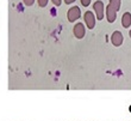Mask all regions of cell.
I'll use <instances>...</instances> for the list:
<instances>
[{
  "label": "cell",
  "mask_w": 131,
  "mask_h": 121,
  "mask_svg": "<svg viewBox=\"0 0 131 121\" xmlns=\"http://www.w3.org/2000/svg\"><path fill=\"white\" fill-rule=\"evenodd\" d=\"M80 17H81V10H80V7H78V6L70 7L68 10V12H67V18H68V21L72 22V23L76 22Z\"/></svg>",
  "instance_id": "1"
},
{
  "label": "cell",
  "mask_w": 131,
  "mask_h": 121,
  "mask_svg": "<svg viewBox=\"0 0 131 121\" xmlns=\"http://www.w3.org/2000/svg\"><path fill=\"white\" fill-rule=\"evenodd\" d=\"M93 8H94V12L97 14V19L98 21H101L104 18V11H105V6H104V3L101 0H98L95 3L93 4Z\"/></svg>",
  "instance_id": "2"
},
{
  "label": "cell",
  "mask_w": 131,
  "mask_h": 121,
  "mask_svg": "<svg viewBox=\"0 0 131 121\" xmlns=\"http://www.w3.org/2000/svg\"><path fill=\"white\" fill-rule=\"evenodd\" d=\"M83 19H85V23L88 29H93L95 27V16L92 11H86L83 14Z\"/></svg>",
  "instance_id": "3"
},
{
  "label": "cell",
  "mask_w": 131,
  "mask_h": 121,
  "mask_svg": "<svg viewBox=\"0 0 131 121\" xmlns=\"http://www.w3.org/2000/svg\"><path fill=\"white\" fill-rule=\"evenodd\" d=\"M73 32H74V36L76 38H82L85 36V32H86V27L82 24V23H76L74 25V29H73Z\"/></svg>",
  "instance_id": "4"
},
{
  "label": "cell",
  "mask_w": 131,
  "mask_h": 121,
  "mask_svg": "<svg viewBox=\"0 0 131 121\" xmlns=\"http://www.w3.org/2000/svg\"><path fill=\"white\" fill-rule=\"evenodd\" d=\"M123 41H124V36H123V34H122L121 31L116 30L113 34H112V36H111V42H112V45L116 46V47L122 46Z\"/></svg>",
  "instance_id": "5"
},
{
  "label": "cell",
  "mask_w": 131,
  "mask_h": 121,
  "mask_svg": "<svg viewBox=\"0 0 131 121\" xmlns=\"http://www.w3.org/2000/svg\"><path fill=\"white\" fill-rule=\"evenodd\" d=\"M106 18L108 21V23H113L116 21V18H117V12L111 6H108V5L106 6Z\"/></svg>",
  "instance_id": "6"
},
{
  "label": "cell",
  "mask_w": 131,
  "mask_h": 121,
  "mask_svg": "<svg viewBox=\"0 0 131 121\" xmlns=\"http://www.w3.org/2000/svg\"><path fill=\"white\" fill-rule=\"evenodd\" d=\"M122 25L123 28L128 29L131 25V13L130 12H124L123 16H122Z\"/></svg>",
  "instance_id": "7"
},
{
  "label": "cell",
  "mask_w": 131,
  "mask_h": 121,
  "mask_svg": "<svg viewBox=\"0 0 131 121\" xmlns=\"http://www.w3.org/2000/svg\"><path fill=\"white\" fill-rule=\"evenodd\" d=\"M121 3H122V0H110L108 6H111L116 12H118L119 8H121Z\"/></svg>",
  "instance_id": "8"
},
{
  "label": "cell",
  "mask_w": 131,
  "mask_h": 121,
  "mask_svg": "<svg viewBox=\"0 0 131 121\" xmlns=\"http://www.w3.org/2000/svg\"><path fill=\"white\" fill-rule=\"evenodd\" d=\"M48 1H49V0H37L38 6H39V7H45L47 5H48Z\"/></svg>",
  "instance_id": "9"
},
{
  "label": "cell",
  "mask_w": 131,
  "mask_h": 121,
  "mask_svg": "<svg viewBox=\"0 0 131 121\" xmlns=\"http://www.w3.org/2000/svg\"><path fill=\"white\" fill-rule=\"evenodd\" d=\"M90 4H91V0H81V5L85 7L90 6Z\"/></svg>",
  "instance_id": "10"
},
{
  "label": "cell",
  "mask_w": 131,
  "mask_h": 121,
  "mask_svg": "<svg viewBox=\"0 0 131 121\" xmlns=\"http://www.w3.org/2000/svg\"><path fill=\"white\" fill-rule=\"evenodd\" d=\"M35 3V0H24V4L26 6H32Z\"/></svg>",
  "instance_id": "11"
},
{
  "label": "cell",
  "mask_w": 131,
  "mask_h": 121,
  "mask_svg": "<svg viewBox=\"0 0 131 121\" xmlns=\"http://www.w3.org/2000/svg\"><path fill=\"white\" fill-rule=\"evenodd\" d=\"M52 4L55 5V6H60L61 5V3H62V0H51Z\"/></svg>",
  "instance_id": "12"
},
{
  "label": "cell",
  "mask_w": 131,
  "mask_h": 121,
  "mask_svg": "<svg viewBox=\"0 0 131 121\" xmlns=\"http://www.w3.org/2000/svg\"><path fill=\"white\" fill-rule=\"evenodd\" d=\"M74 1H75V0H64V3L67 4V5H69V4H73Z\"/></svg>",
  "instance_id": "13"
},
{
  "label": "cell",
  "mask_w": 131,
  "mask_h": 121,
  "mask_svg": "<svg viewBox=\"0 0 131 121\" xmlns=\"http://www.w3.org/2000/svg\"><path fill=\"white\" fill-rule=\"evenodd\" d=\"M129 35H130V38H131V30H130V32H129Z\"/></svg>",
  "instance_id": "14"
}]
</instances>
